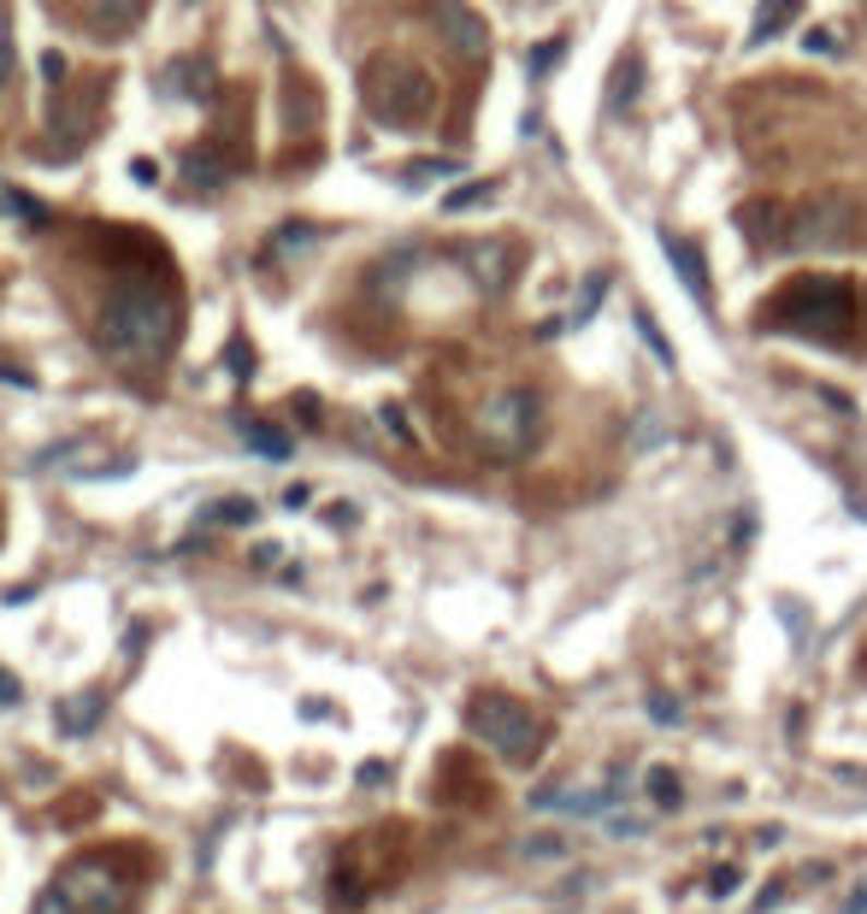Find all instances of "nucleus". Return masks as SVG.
I'll return each instance as SVG.
<instances>
[{
  "label": "nucleus",
  "instance_id": "f257e3e1",
  "mask_svg": "<svg viewBox=\"0 0 867 914\" xmlns=\"http://www.w3.org/2000/svg\"><path fill=\"white\" fill-rule=\"evenodd\" d=\"M178 337V301L166 289H119L95 318V348L119 366H160Z\"/></svg>",
  "mask_w": 867,
  "mask_h": 914
},
{
  "label": "nucleus",
  "instance_id": "f03ea898",
  "mask_svg": "<svg viewBox=\"0 0 867 914\" xmlns=\"http://www.w3.org/2000/svg\"><path fill=\"white\" fill-rule=\"evenodd\" d=\"M761 325L791 330V337H815V342H844L856 330V284L832 278V272L791 278L773 296V308L761 313Z\"/></svg>",
  "mask_w": 867,
  "mask_h": 914
},
{
  "label": "nucleus",
  "instance_id": "7ed1b4c3",
  "mask_svg": "<svg viewBox=\"0 0 867 914\" xmlns=\"http://www.w3.org/2000/svg\"><path fill=\"white\" fill-rule=\"evenodd\" d=\"M366 100H372V119L384 130H419L437 112V77L413 60H372Z\"/></svg>",
  "mask_w": 867,
  "mask_h": 914
},
{
  "label": "nucleus",
  "instance_id": "20e7f679",
  "mask_svg": "<svg viewBox=\"0 0 867 914\" xmlns=\"http://www.w3.org/2000/svg\"><path fill=\"white\" fill-rule=\"evenodd\" d=\"M467 732L479 737L490 756H502V761H514V767L519 761H538V749H543V720L531 714L519 696H502V690H479V696H472Z\"/></svg>",
  "mask_w": 867,
  "mask_h": 914
},
{
  "label": "nucleus",
  "instance_id": "39448f33",
  "mask_svg": "<svg viewBox=\"0 0 867 914\" xmlns=\"http://www.w3.org/2000/svg\"><path fill=\"white\" fill-rule=\"evenodd\" d=\"M538 431H543V401H538V389H526V384L490 396L484 413H479V448L490 460H526L531 448H538Z\"/></svg>",
  "mask_w": 867,
  "mask_h": 914
},
{
  "label": "nucleus",
  "instance_id": "423d86ee",
  "mask_svg": "<svg viewBox=\"0 0 867 914\" xmlns=\"http://www.w3.org/2000/svg\"><path fill=\"white\" fill-rule=\"evenodd\" d=\"M856 237V207L844 195H820L791 207L785 219V254H832Z\"/></svg>",
  "mask_w": 867,
  "mask_h": 914
},
{
  "label": "nucleus",
  "instance_id": "0eeeda50",
  "mask_svg": "<svg viewBox=\"0 0 867 914\" xmlns=\"http://www.w3.org/2000/svg\"><path fill=\"white\" fill-rule=\"evenodd\" d=\"M60 885H65L71 903H77V914H124L130 909V885L119 879L112 862H77Z\"/></svg>",
  "mask_w": 867,
  "mask_h": 914
},
{
  "label": "nucleus",
  "instance_id": "6e6552de",
  "mask_svg": "<svg viewBox=\"0 0 867 914\" xmlns=\"http://www.w3.org/2000/svg\"><path fill=\"white\" fill-rule=\"evenodd\" d=\"M431 24H437V36L449 41L460 60H484L490 53V24L467 7V0H431Z\"/></svg>",
  "mask_w": 867,
  "mask_h": 914
},
{
  "label": "nucleus",
  "instance_id": "1a4fd4ad",
  "mask_svg": "<svg viewBox=\"0 0 867 914\" xmlns=\"http://www.w3.org/2000/svg\"><path fill=\"white\" fill-rule=\"evenodd\" d=\"M655 237H661V254H667L673 278L685 284V296H690V301H697V308L708 313V308H714V301H708V266H702V249H697V242H690V237H678V230H667V225H661Z\"/></svg>",
  "mask_w": 867,
  "mask_h": 914
},
{
  "label": "nucleus",
  "instance_id": "9d476101",
  "mask_svg": "<svg viewBox=\"0 0 867 914\" xmlns=\"http://www.w3.org/2000/svg\"><path fill=\"white\" fill-rule=\"evenodd\" d=\"M460 260H467L472 284H479L484 296H502V289L514 284V249H508V242H472Z\"/></svg>",
  "mask_w": 867,
  "mask_h": 914
},
{
  "label": "nucleus",
  "instance_id": "9b49d317",
  "mask_svg": "<svg viewBox=\"0 0 867 914\" xmlns=\"http://www.w3.org/2000/svg\"><path fill=\"white\" fill-rule=\"evenodd\" d=\"M785 219H791V207H779V201H744V207H738L744 237L756 242L761 254H768V249H785Z\"/></svg>",
  "mask_w": 867,
  "mask_h": 914
},
{
  "label": "nucleus",
  "instance_id": "f8f14e48",
  "mask_svg": "<svg viewBox=\"0 0 867 914\" xmlns=\"http://www.w3.org/2000/svg\"><path fill=\"white\" fill-rule=\"evenodd\" d=\"M638 95H643V60H638V53H619V60H614V77H609V100H602V107H609V112H626Z\"/></svg>",
  "mask_w": 867,
  "mask_h": 914
},
{
  "label": "nucleus",
  "instance_id": "ddd939ff",
  "mask_svg": "<svg viewBox=\"0 0 867 914\" xmlns=\"http://www.w3.org/2000/svg\"><path fill=\"white\" fill-rule=\"evenodd\" d=\"M797 12H803V0H761V7H756V24H749V48L773 41L791 19H797Z\"/></svg>",
  "mask_w": 867,
  "mask_h": 914
},
{
  "label": "nucleus",
  "instance_id": "4468645a",
  "mask_svg": "<svg viewBox=\"0 0 867 914\" xmlns=\"http://www.w3.org/2000/svg\"><path fill=\"white\" fill-rule=\"evenodd\" d=\"M100 690H89V696H71V702H60V732L65 737H89L95 725H100Z\"/></svg>",
  "mask_w": 867,
  "mask_h": 914
},
{
  "label": "nucleus",
  "instance_id": "2eb2a0df",
  "mask_svg": "<svg viewBox=\"0 0 867 914\" xmlns=\"http://www.w3.org/2000/svg\"><path fill=\"white\" fill-rule=\"evenodd\" d=\"M237 431H242V443H249L254 455H266V460H289V448H296L278 425H260V419H237Z\"/></svg>",
  "mask_w": 867,
  "mask_h": 914
},
{
  "label": "nucleus",
  "instance_id": "dca6fc26",
  "mask_svg": "<svg viewBox=\"0 0 867 914\" xmlns=\"http://www.w3.org/2000/svg\"><path fill=\"white\" fill-rule=\"evenodd\" d=\"M301 249H320V230L313 225H278L266 242V254H278V260H296Z\"/></svg>",
  "mask_w": 867,
  "mask_h": 914
},
{
  "label": "nucleus",
  "instance_id": "f3484780",
  "mask_svg": "<svg viewBox=\"0 0 867 914\" xmlns=\"http://www.w3.org/2000/svg\"><path fill=\"white\" fill-rule=\"evenodd\" d=\"M183 178H190L195 190H225V159H213V154H183Z\"/></svg>",
  "mask_w": 867,
  "mask_h": 914
},
{
  "label": "nucleus",
  "instance_id": "a211bd4d",
  "mask_svg": "<svg viewBox=\"0 0 867 914\" xmlns=\"http://www.w3.org/2000/svg\"><path fill=\"white\" fill-rule=\"evenodd\" d=\"M490 195H496V183H490V178H479V183H460V190L443 195V213H472V207H484Z\"/></svg>",
  "mask_w": 867,
  "mask_h": 914
},
{
  "label": "nucleus",
  "instance_id": "6ab92c4d",
  "mask_svg": "<svg viewBox=\"0 0 867 914\" xmlns=\"http://www.w3.org/2000/svg\"><path fill=\"white\" fill-rule=\"evenodd\" d=\"M12 71H19V36H12V12L0 0V89L12 83Z\"/></svg>",
  "mask_w": 867,
  "mask_h": 914
},
{
  "label": "nucleus",
  "instance_id": "aec40b11",
  "mask_svg": "<svg viewBox=\"0 0 867 914\" xmlns=\"http://www.w3.org/2000/svg\"><path fill=\"white\" fill-rule=\"evenodd\" d=\"M171 83H178L190 100H207V89H213V77H207V65H201V60H183L178 71H171Z\"/></svg>",
  "mask_w": 867,
  "mask_h": 914
},
{
  "label": "nucleus",
  "instance_id": "412c9836",
  "mask_svg": "<svg viewBox=\"0 0 867 914\" xmlns=\"http://www.w3.org/2000/svg\"><path fill=\"white\" fill-rule=\"evenodd\" d=\"M602 296H609V272H590V278H585V301L573 308V325H590L597 308H602Z\"/></svg>",
  "mask_w": 867,
  "mask_h": 914
},
{
  "label": "nucleus",
  "instance_id": "4be33fe9",
  "mask_svg": "<svg viewBox=\"0 0 867 914\" xmlns=\"http://www.w3.org/2000/svg\"><path fill=\"white\" fill-rule=\"evenodd\" d=\"M567 53V36H549V41H538V48L526 53V65H531V77H549L555 71V60Z\"/></svg>",
  "mask_w": 867,
  "mask_h": 914
},
{
  "label": "nucleus",
  "instance_id": "5701e85b",
  "mask_svg": "<svg viewBox=\"0 0 867 914\" xmlns=\"http://www.w3.org/2000/svg\"><path fill=\"white\" fill-rule=\"evenodd\" d=\"M136 12H142V0H95V19L107 24V31H124Z\"/></svg>",
  "mask_w": 867,
  "mask_h": 914
},
{
  "label": "nucleus",
  "instance_id": "b1692460",
  "mask_svg": "<svg viewBox=\"0 0 867 914\" xmlns=\"http://www.w3.org/2000/svg\"><path fill=\"white\" fill-rule=\"evenodd\" d=\"M207 519H213V526H249V519H254V502H242V496L213 502V507H207Z\"/></svg>",
  "mask_w": 867,
  "mask_h": 914
},
{
  "label": "nucleus",
  "instance_id": "393cba45",
  "mask_svg": "<svg viewBox=\"0 0 867 914\" xmlns=\"http://www.w3.org/2000/svg\"><path fill=\"white\" fill-rule=\"evenodd\" d=\"M638 337L649 342V354H655V360H661V366H673V342H667V337H661V325H655V318H649L643 308H638Z\"/></svg>",
  "mask_w": 867,
  "mask_h": 914
},
{
  "label": "nucleus",
  "instance_id": "a878e982",
  "mask_svg": "<svg viewBox=\"0 0 867 914\" xmlns=\"http://www.w3.org/2000/svg\"><path fill=\"white\" fill-rule=\"evenodd\" d=\"M649 796H655V808H678V779L667 767H649Z\"/></svg>",
  "mask_w": 867,
  "mask_h": 914
},
{
  "label": "nucleus",
  "instance_id": "bb28decb",
  "mask_svg": "<svg viewBox=\"0 0 867 914\" xmlns=\"http://www.w3.org/2000/svg\"><path fill=\"white\" fill-rule=\"evenodd\" d=\"M225 360H230V378H237V384H249V378H254V354H249V342H242V337L225 348Z\"/></svg>",
  "mask_w": 867,
  "mask_h": 914
},
{
  "label": "nucleus",
  "instance_id": "cd10ccee",
  "mask_svg": "<svg viewBox=\"0 0 867 914\" xmlns=\"http://www.w3.org/2000/svg\"><path fill=\"white\" fill-rule=\"evenodd\" d=\"M378 419H384V431H389V437H396V443H413V425H408V413H401L396 401H384V408H378Z\"/></svg>",
  "mask_w": 867,
  "mask_h": 914
},
{
  "label": "nucleus",
  "instance_id": "c85d7f7f",
  "mask_svg": "<svg viewBox=\"0 0 867 914\" xmlns=\"http://www.w3.org/2000/svg\"><path fill=\"white\" fill-rule=\"evenodd\" d=\"M460 171V159H425V166H413L408 171V183H431V178H455Z\"/></svg>",
  "mask_w": 867,
  "mask_h": 914
},
{
  "label": "nucleus",
  "instance_id": "c756f323",
  "mask_svg": "<svg viewBox=\"0 0 867 914\" xmlns=\"http://www.w3.org/2000/svg\"><path fill=\"white\" fill-rule=\"evenodd\" d=\"M7 207L19 213V219H31V225H48V207H41V201H31V195H7Z\"/></svg>",
  "mask_w": 867,
  "mask_h": 914
},
{
  "label": "nucleus",
  "instance_id": "7c9ffc66",
  "mask_svg": "<svg viewBox=\"0 0 867 914\" xmlns=\"http://www.w3.org/2000/svg\"><path fill=\"white\" fill-rule=\"evenodd\" d=\"M649 714H655V725H678V702H667V696H649Z\"/></svg>",
  "mask_w": 867,
  "mask_h": 914
},
{
  "label": "nucleus",
  "instance_id": "2f4dec72",
  "mask_svg": "<svg viewBox=\"0 0 867 914\" xmlns=\"http://www.w3.org/2000/svg\"><path fill=\"white\" fill-rule=\"evenodd\" d=\"M19 702H24V685L7 673V666H0V708H19Z\"/></svg>",
  "mask_w": 867,
  "mask_h": 914
},
{
  "label": "nucleus",
  "instance_id": "473e14b6",
  "mask_svg": "<svg viewBox=\"0 0 867 914\" xmlns=\"http://www.w3.org/2000/svg\"><path fill=\"white\" fill-rule=\"evenodd\" d=\"M41 77H48V89H60V77H65V60H60V53H41Z\"/></svg>",
  "mask_w": 867,
  "mask_h": 914
},
{
  "label": "nucleus",
  "instance_id": "72a5a7b5",
  "mask_svg": "<svg viewBox=\"0 0 867 914\" xmlns=\"http://www.w3.org/2000/svg\"><path fill=\"white\" fill-rule=\"evenodd\" d=\"M803 48H808V53H832V48H838V41H832L827 31H808V36H803Z\"/></svg>",
  "mask_w": 867,
  "mask_h": 914
},
{
  "label": "nucleus",
  "instance_id": "f704fd0d",
  "mask_svg": "<svg viewBox=\"0 0 867 914\" xmlns=\"http://www.w3.org/2000/svg\"><path fill=\"white\" fill-rule=\"evenodd\" d=\"M296 413L308 419V425H320V401H313V396H296Z\"/></svg>",
  "mask_w": 867,
  "mask_h": 914
},
{
  "label": "nucleus",
  "instance_id": "c9c22d12",
  "mask_svg": "<svg viewBox=\"0 0 867 914\" xmlns=\"http://www.w3.org/2000/svg\"><path fill=\"white\" fill-rule=\"evenodd\" d=\"M0 384H19V389H31L36 378H31V372H12V366H0Z\"/></svg>",
  "mask_w": 867,
  "mask_h": 914
}]
</instances>
